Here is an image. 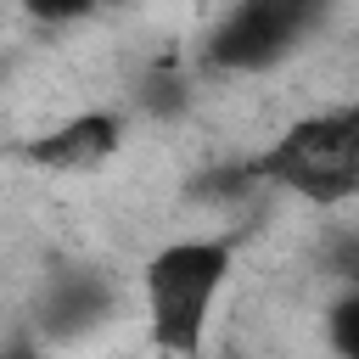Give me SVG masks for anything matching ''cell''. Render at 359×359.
<instances>
[{"instance_id": "cell-1", "label": "cell", "mask_w": 359, "mask_h": 359, "mask_svg": "<svg viewBox=\"0 0 359 359\" xmlns=\"http://www.w3.org/2000/svg\"><path fill=\"white\" fill-rule=\"evenodd\" d=\"M230 180L297 196L309 208H342L359 196V95L314 107L275 129L252 157L230 168Z\"/></svg>"}, {"instance_id": "cell-2", "label": "cell", "mask_w": 359, "mask_h": 359, "mask_svg": "<svg viewBox=\"0 0 359 359\" xmlns=\"http://www.w3.org/2000/svg\"><path fill=\"white\" fill-rule=\"evenodd\" d=\"M236 275L230 236H180L140 264V314L163 359H202L213 337V309Z\"/></svg>"}, {"instance_id": "cell-3", "label": "cell", "mask_w": 359, "mask_h": 359, "mask_svg": "<svg viewBox=\"0 0 359 359\" xmlns=\"http://www.w3.org/2000/svg\"><path fill=\"white\" fill-rule=\"evenodd\" d=\"M325 6L331 0H236L213 22L202 56H208L213 73H230V79L269 73L292 50H303V39L320 28Z\"/></svg>"}, {"instance_id": "cell-4", "label": "cell", "mask_w": 359, "mask_h": 359, "mask_svg": "<svg viewBox=\"0 0 359 359\" xmlns=\"http://www.w3.org/2000/svg\"><path fill=\"white\" fill-rule=\"evenodd\" d=\"M123 129H129L123 112L90 107V112H73V118L17 140V157L39 174H95L123 151Z\"/></svg>"}, {"instance_id": "cell-5", "label": "cell", "mask_w": 359, "mask_h": 359, "mask_svg": "<svg viewBox=\"0 0 359 359\" xmlns=\"http://www.w3.org/2000/svg\"><path fill=\"white\" fill-rule=\"evenodd\" d=\"M112 314V286L101 269L90 264H67V269H50L45 286H39V303H34V331L50 337V342H73L84 337L90 325H101Z\"/></svg>"}, {"instance_id": "cell-6", "label": "cell", "mask_w": 359, "mask_h": 359, "mask_svg": "<svg viewBox=\"0 0 359 359\" xmlns=\"http://www.w3.org/2000/svg\"><path fill=\"white\" fill-rule=\"evenodd\" d=\"M325 348L337 359H359V286H342L325 309Z\"/></svg>"}, {"instance_id": "cell-7", "label": "cell", "mask_w": 359, "mask_h": 359, "mask_svg": "<svg viewBox=\"0 0 359 359\" xmlns=\"http://www.w3.org/2000/svg\"><path fill=\"white\" fill-rule=\"evenodd\" d=\"M325 275H337L342 286H359V230H337L325 241Z\"/></svg>"}, {"instance_id": "cell-8", "label": "cell", "mask_w": 359, "mask_h": 359, "mask_svg": "<svg viewBox=\"0 0 359 359\" xmlns=\"http://www.w3.org/2000/svg\"><path fill=\"white\" fill-rule=\"evenodd\" d=\"M22 11H28L34 22L62 28V22H84L90 11H101V0H22Z\"/></svg>"}, {"instance_id": "cell-9", "label": "cell", "mask_w": 359, "mask_h": 359, "mask_svg": "<svg viewBox=\"0 0 359 359\" xmlns=\"http://www.w3.org/2000/svg\"><path fill=\"white\" fill-rule=\"evenodd\" d=\"M0 359H39V348L34 342H11V348H0Z\"/></svg>"}]
</instances>
